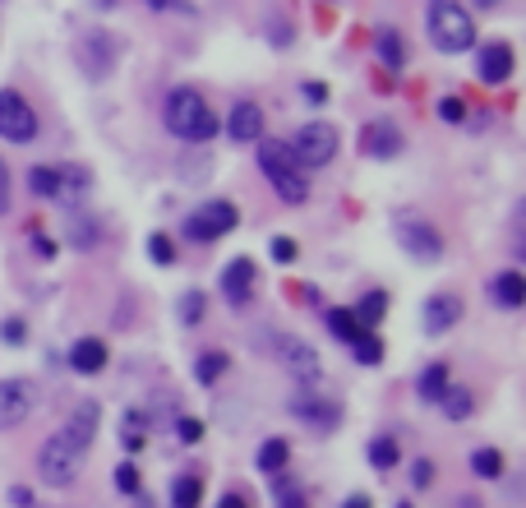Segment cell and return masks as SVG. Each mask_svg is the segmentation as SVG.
<instances>
[{"label":"cell","mask_w":526,"mask_h":508,"mask_svg":"<svg viewBox=\"0 0 526 508\" xmlns=\"http://www.w3.org/2000/svg\"><path fill=\"white\" fill-rule=\"evenodd\" d=\"M476 10H494V5H503V0H471Z\"/></svg>","instance_id":"f5cc1de1"},{"label":"cell","mask_w":526,"mask_h":508,"mask_svg":"<svg viewBox=\"0 0 526 508\" xmlns=\"http://www.w3.org/2000/svg\"><path fill=\"white\" fill-rule=\"evenodd\" d=\"M0 338L10 342V347H19V342L28 338V328H24V319H5V324H0Z\"/></svg>","instance_id":"ab89813d"},{"label":"cell","mask_w":526,"mask_h":508,"mask_svg":"<svg viewBox=\"0 0 526 508\" xmlns=\"http://www.w3.org/2000/svg\"><path fill=\"white\" fill-rule=\"evenodd\" d=\"M199 499H204L199 476H176V485H171V508H199Z\"/></svg>","instance_id":"4316f807"},{"label":"cell","mask_w":526,"mask_h":508,"mask_svg":"<svg viewBox=\"0 0 526 508\" xmlns=\"http://www.w3.org/2000/svg\"><path fill=\"white\" fill-rule=\"evenodd\" d=\"M457 319H462V301H457V296H448V291H439V296H430V301H425V315H420V324H425V333H430V338H439V333H448Z\"/></svg>","instance_id":"9a60e30c"},{"label":"cell","mask_w":526,"mask_h":508,"mask_svg":"<svg viewBox=\"0 0 526 508\" xmlns=\"http://www.w3.org/2000/svg\"><path fill=\"white\" fill-rule=\"evenodd\" d=\"M148 10H176V14H194L190 0H144Z\"/></svg>","instance_id":"7bdbcfd3"},{"label":"cell","mask_w":526,"mask_h":508,"mask_svg":"<svg viewBox=\"0 0 526 508\" xmlns=\"http://www.w3.org/2000/svg\"><path fill=\"white\" fill-rule=\"evenodd\" d=\"M471 472L485 476V481L503 476V453H499V448H476V453H471Z\"/></svg>","instance_id":"f546056e"},{"label":"cell","mask_w":526,"mask_h":508,"mask_svg":"<svg viewBox=\"0 0 526 508\" xmlns=\"http://www.w3.org/2000/svg\"><path fill=\"white\" fill-rule=\"evenodd\" d=\"M120 47L116 37L102 33V28H93V33H84V42H79V70L88 74V79H107L111 65H116Z\"/></svg>","instance_id":"9c48e42d"},{"label":"cell","mask_w":526,"mask_h":508,"mask_svg":"<svg viewBox=\"0 0 526 508\" xmlns=\"http://www.w3.org/2000/svg\"><path fill=\"white\" fill-rule=\"evenodd\" d=\"M287 458H291V444L287 439H263L259 444V453H254V462H259V472H282L287 467Z\"/></svg>","instance_id":"d4e9b609"},{"label":"cell","mask_w":526,"mask_h":508,"mask_svg":"<svg viewBox=\"0 0 526 508\" xmlns=\"http://www.w3.org/2000/svg\"><path fill=\"white\" fill-rule=\"evenodd\" d=\"M342 508H370V495H351Z\"/></svg>","instance_id":"816d5d0a"},{"label":"cell","mask_w":526,"mask_h":508,"mask_svg":"<svg viewBox=\"0 0 526 508\" xmlns=\"http://www.w3.org/2000/svg\"><path fill=\"white\" fill-rule=\"evenodd\" d=\"M397 241H402V250H407L411 259H420V264H434V259L443 254V236L430 227V222H402Z\"/></svg>","instance_id":"8fae6325"},{"label":"cell","mask_w":526,"mask_h":508,"mask_svg":"<svg viewBox=\"0 0 526 508\" xmlns=\"http://www.w3.org/2000/svg\"><path fill=\"white\" fill-rule=\"evenodd\" d=\"M79 467H84V448H74L65 435H51L42 444V453H37V472H42L47 485H74Z\"/></svg>","instance_id":"277c9868"},{"label":"cell","mask_w":526,"mask_h":508,"mask_svg":"<svg viewBox=\"0 0 526 508\" xmlns=\"http://www.w3.org/2000/svg\"><path fill=\"white\" fill-rule=\"evenodd\" d=\"M28 236H33V250L42 254V259H51V254H56V241H47V236H42V231H37V227L28 231Z\"/></svg>","instance_id":"f6af8a7d"},{"label":"cell","mask_w":526,"mask_h":508,"mask_svg":"<svg viewBox=\"0 0 526 508\" xmlns=\"http://www.w3.org/2000/svg\"><path fill=\"white\" fill-rule=\"evenodd\" d=\"M0 139H10V144L37 139V111L19 88H0Z\"/></svg>","instance_id":"8992f818"},{"label":"cell","mask_w":526,"mask_h":508,"mask_svg":"<svg viewBox=\"0 0 526 508\" xmlns=\"http://www.w3.org/2000/svg\"><path fill=\"white\" fill-rule=\"evenodd\" d=\"M231 356H222V351H208V356H199V384H217V379L227 375Z\"/></svg>","instance_id":"1f68e13d"},{"label":"cell","mask_w":526,"mask_h":508,"mask_svg":"<svg viewBox=\"0 0 526 508\" xmlns=\"http://www.w3.org/2000/svg\"><path fill=\"white\" fill-rule=\"evenodd\" d=\"M425 28H430V42L443 56H462V51L476 47V19L467 14L462 0H430L425 5Z\"/></svg>","instance_id":"7a4b0ae2"},{"label":"cell","mask_w":526,"mask_h":508,"mask_svg":"<svg viewBox=\"0 0 526 508\" xmlns=\"http://www.w3.org/2000/svg\"><path fill=\"white\" fill-rule=\"evenodd\" d=\"M162 121L176 139L185 144H208L217 134V116L213 107L204 102V93H194V88H171L167 93V107H162Z\"/></svg>","instance_id":"6da1fadb"},{"label":"cell","mask_w":526,"mask_h":508,"mask_svg":"<svg viewBox=\"0 0 526 508\" xmlns=\"http://www.w3.org/2000/svg\"><path fill=\"white\" fill-rule=\"evenodd\" d=\"M217 508H250V499H245V495H227V499H222V504H217Z\"/></svg>","instance_id":"c3c4849f"},{"label":"cell","mask_w":526,"mask_h":508,"mask_svg":"<svg viewBox=\"0 0 526 508\" xmlns=\"http://www.w3.org/2000/svg\"><path fill=\"white\" fill-rule=\"evenodd\" d=\"M430 481H434V467H430V462H425V458H420L416 467H411V485H416V490H425V485H430Z\"/></svg>","instance_id":"b9f144b4"},{"label":"cell","mask_w":526,"mask_h":508,"mask_svg":"<svg viewBox=\"0 0 526 508\" xmlns=\"http://www.w3.org/2000/svg\"><path fill=\"white\" fill-rule=\"evenodd\" d=\"M0 213H10V167L0 162Z\"/></svg>","instance_id":"ee69618b"},{"label":"cell","mask_w":526,"mask_h":508,"mask_svg":"<svg viewBox=\"0 0 526 508\" xmlns=\"http://www.w3.org/2000/svg\"><path fill=\"white\" fill-rule=\"evenodd\" d=\"M97 416H102V407H97V402H79V407L70 412V421H65V430H60V435L70 439L74 448H84V453H88V444L97 439Z\"/></svg>","instance_id":"e0dca14e"},{"label":"cell","mask_w":526,"mask_h":508,"mask_svg":"<svg viewBox=\"0 0 526 508\" xmlns=\"http://www.w3.org/2000/svg\"><path fill=\"white\" fill-rule=\"evenodd\" d=\"M70 365L79 370V375H97V370L107 365V342L102 338H79L70 347Z\"/></svg>","instance_id":"ffe728a7"},{"label":"cell","mask_w":526,"mask_h":508,"mask_svg":"<svg viewBox=\"0 0 526 508\" xmlns=\"http://www.w3.org/2000/svg\"><path fill=\"white\" fill-rule=\"evenodd\" d=\"M374 51H379V61L388 65V70H402V65H407V42H402L397 28H379V33H374Z\"/></svg>","instance_id":"7402d4cb"},{"label":"cell","mask_w":526,"mask_h":508,"mask_svg":"<svg viewBox=\"0 0 526 508\" xmlns=\"http://www.w3.org/2000/svg\"><path fill=\"white\" fill-rule=\"evenodd\" d=\"M84 185H88V176L79 167H60V204L65 208L79 204V199H84Z\"/></svg>","instance_id":"83f0119b"},{"label":"cell","mask_w":526,"mask_h":508,"mask_svg":"<svg viewBox=\"0 0 526 508\" xmlns=\"http://www.w3.org/2000/svg\"><path fill=\"white\" fill-rule=\"evenodd\" d=\"M273 259H277V264H291V259H296V241L277 236V241H273Z\"/></svg>","instance_id":"60d3db41"},{"label":"cell","mask_w":526,"mask_h":508,"mask_svg":"<svg viewBox=\"0 0 526 508\" xmlns=\"http://www.w3.org/2000/svg\"><path fill=\"white\" fill-rule=\"evenodd\" d=\"M291 416H300V421L319 425V430H328V425L342 421L337 402H323V398H314V393H300V398H291Z\"/></svg>","instance_id":"ac0fdd59"},{"label":"cell","mask_w":526,"mask_h":508,"mask_svg":"<svg viewBox=\"0 0 526 508\" xmlns=\"http://www.w3.org/2000/svg\"><path fill=\"white\" fill-rule=\"evenodd\" d=\"M287 148L296 153L300 167H328L337 158V130L328 121H305Z\"/></svg>","instance_id":"5b68a950"},{"label":"cell","mask_w":526,"mask_h":508,"mask_svg":"<svg viewBox=\"0 0 526 508\" xmlns=\"http://www.w3.org/2000/svg\"><path fill=\"white\" fill-rule=\"evenodd\" d=\"M222 296H227L231 305H250L254 296V259H231L227 268H222Z\"/></svg>","instance_id":"4fadbf2b"},{"label":"cell","mask_w":526,"mask_h":508,"mask_svg":"<svg viewBox=\"0 0 526 508\" xmlns=\"http://www.w3.org/2000/svg\"><path fill=\"white\" fill-rule=\"evenodd\" d=\"M439 116H443L448 125H462V121H467V107H462V97H443V102H439Z\"/></svg>","instance_id":"d590c367"},{"label":"cell","mask_w":526,"mask_h":508,"mask_svg":"<svg viewBox=\"0 0 526 508\" xmlns=\"http://www.w3.org/2000/svg\"><path fill=\"white\" fill-rule=\"evenodd\" d=\"M476 74L490 88L494 84H508V79H513V47H508V42H490V47H480Z\"/></svg>","instance_id":"5bb4252c"},{"label":"cell","mask_w":526,"mask_h":508,"mask_svg":"<svg viewBox=\"0 0 526 508\" xmlns=\"http://www.w3.org/2000/svg\"><path fill=\"white\" fill-rule=\"evenodd\" d=\"M10 495H14V504H19V508H28V504H33V495H28L24 485H19V490H10Z\"/></svg>","instance_id":"f907efd6"},{"label":"cell","mask_w":526,"mask_h":508,"mask_svg":"<svg viewBox=\"0 0 526 508\" xmlns=\"http://www.w3.org/2000/svg\"><path fill=\"white\" fill-rule=\"evenodd\" d=\"M236 222H240V208L227 204V199H213V204H204L199 213H190V218H185V236L208 245V241H217V236H231V231H236Z\"/></svg>","instance_id":"52a82bcc"},{"label":"cell","mask_w":526,"mask_h":508,"mask_svg":"<svg viewBox=\"0 0 526 508\" xmlns=\"http://www.w3.org/2000/svg\"><path fill=\"white\" fill-rule=\"evenodd\" d=\"M370 467H379V472H393L397 467V439L393 435L370 439Z\"/></svg>","instance_id":"f1b7e54d"},{"label":"cell","mask_w":526,"mask_h":508,"mask_svg":"<svg viewBox=\"0 0 526 508\" xmlns=\"http://www.w3.org/2000/svg\"><path fill=\"white\" fill-rule=\"evenodd\" d=\"M28 190L42 204H60V167H33L28 171Z\"/></svg>","instance_id":"603a6c76"},{"label":"cell","mask_w":526,"mask_h":508,"mask_svg":"<svg viewBox=\"0 0 526 508\" xmlns=\"http://www.w3.org/2000/svg\"><path fill=\"white\" fill-rule=\"evenodd\" d=\"M282 508H305V504H300V495L291 490V485H282Z\"/></svg>","instance_id":"7dc6e473"},{"label":"cell","mask_w":526,"mask_h":508,"mask_svg":"<svg viewBox=\"0 0 526 508\" xmlns=\"http://www.w3.org/2000/svg\"><path fill=\"white\" fill-rule=\"evenodd\" d=\"M259 167H263V176H268V185L277 190V199H282V204L300 208L305 199H310L305 167H300L296 153H291L282 139H263V144H259Z\"/></svg>","instance_id":"3957f363"},{"label":"cell","mask_w":526,"mask_h":508,"mask_svg":"<svg viewBox=\"0 0 526 508\" xmlns=\"http://www.w3.org/2000/svg\"><path fill=\"white\" fill-rule=\"evenodd\" d=\"M97 5H102V10H107V5H116V0H97Z\"/></svg>","instance_id":"db71d44e"},{"label":"cell","mask_w":526,"mask_h":508,"mask_svg":"<svg viewBox=\"0 0 526 508\" xmlns=\"http://www.w3.org/2000/svg\"><path fill=\"white\" fill-rule=\"evenodd\" d=\"M37 407V388L28 379H0V430L24 425Z\"/></svg>","instance_id":"ba28073f"},{"label":"cell","mask_w":526,"mask_h":508,"mask_svg":"<svg viewBox=\"0 0 526 508\" xmlns=\"http://www.w3.org/2000/svg\"><path fill=\"white\" fill-rule=\"evenodd\" d=\"M328 328H333V338H342V342H356L360 333H365L351 310H328Z\"/></svg>","instance_id":"4dcf8cb0"},{"label":"cell","mask_w":526,"mask_h":508,"mask_svg":"<svg viewBox=\"0 0 526 508\" xmlns=\"http://www.w3.org/2000/svg\"><path fill=\"white\" fill-rule=\"evenodd\" d=\"M277 361L287 365V375H296L300 384H310V379H319V351H314L310 342H300V338H282V342H277Z\"/></svg>","instance_id":"7c38bea8"},{"label":"cell","mask_w":526,"mask_h":508,"mask_svg":"<svg viewBox=\"0 0 526 508\" xmlns=\"http://www.w3.org/2000/svg\"><path fill=\"white\" fill-rule=\"evenodd\" d=\"M439 407H443V416H448V421H467V416L476 412V398H471V388L448 384V393L439 398Z\"/></svg>","instance_id":"cb8c5ba5"},{"label":"cell","mask_w":526,"mask_h":508,"mask_svg":"<svg viewBox=\"0 0 526 508\" xmlns=\"http://www.w3.org/2000/svg\"><path fill=\"white\" fill-rule=\"evenodd\" d=\"M448 384H453V370H448L443 361H434V365H425V370H420L416 393H420L425 402H439L443 393H448Z\"/></svg>","instance_id":"44dd1931"},{"label":"cell","mask_w":526,"mask_h":508,"mask_svg":"<svg viewBox=\"0 0 526 508\" xmlns=\"http://www.w3.org/2000/svg\"><path fill=\"white\" fill-rule=\"evenodd\" d=\"M148 259H157V264H171V259H176V245H171L167 236H153V241H148Z\"/></svg>","instance_id":"74e56055"},{"label":"cell","mask_w":526,"mask_h":508,"mask_svg":"<svg viewBox=\"0 0 526 508\" xmlns=\"http://www.w3.org/2000/svg\"><path fill=\"white\" fill-rule=\"evenodd\" d=\"M351 347H356V361H360V365H379V361H383V342L374 338V333H360Z\"/></svg>","instance_id":"d6a6232c"},{"label":"cell","mask_w":526,"mask_h":508,"mask_svg":"<svg viewBox=\"0 0 526 508\" xmlns=\"http://www.w3.org/2000/svg\"><path fill=\"white\" fill-rule=\"evenodd\" d=\"M176 435H180V444H199V439H204V421H194V416H180Z\"/></svg>","instance_id":"8d00e7d4"},{"label":"cell","mask_w":526,"mask_h":508,"mask_svg":"<svg viewBox=\"0 0 526 508\" xmlns=\"http://www.w3.org/2000/svg\"><path fill=\"white\" fill-rule=\"evenodd\" d=\"M490 296L503 305V310H522V305H526V273H517V268H503L499 278L490 282Z\"/></svg>","instance_id":"d6986e66"},{"label":"cell","mask_w":526,"mask_h":508,"mask_svg":"<svg viewBox=\"0 0 526 508\" xmlns=\"http://www.w3.org/2000/svg\"><path fill=\"white\" fill-rule=\"evenodd\" d=\"M351 315H356V324H360V328L379 324V319L388 315V291H370V296H365V301H360L356 310H351Z\"/></svg>","instance_id":"484cf974"},{"label":"cell","mask_w":526,"mask_h":508,"mask_svg":"<svg viewBox=\"0 0 526 508\" xmlns=\"http://www.w3.org/2000/svg\"><path fill=\"white\" fill-rule=\"evenodd\" d=\"M116 490L139 495V467H134V462H120V467H116Z\"/></svg>","instance_id":"e575fe53"},{"label":"cell","mask_w":526,"mask_h":508,"mask_svg":"<svg viewBox=\"0 0 526 508\" xmlns=\"http://www.w3.org/2000/svg\"><path fill=\"white\" fill-rule=\"evenodd\" d=\"M180 319H185V324H199V319H204V291H185V296H180Z\"/></svg>","instance_id":"836d02e7"},{"label":"cell","mask_w":526,"mask_h":508,"mask_svg":"<svg viewBox=\"0 0 526 508\" xmlns=\"http://www.w3.org/2000/svg\"><path fill=\"white\" fill-rule=\"evenodd\" d=\"M305 97H310V102H328V88H323V84H305Z\"/></svg>","instance_id":"bcb514c9"},{"label":"cell","mask_w":526,"mask_h":508,"mask_svg":"<svg viewBox=\"0 0 526 508\" xmlns=\"http://www.w3.org/2000/svg\"><path fill=\"white\" fill-rule=\"evenodd\" d=\"M273 42H291V28L282 24V19H277V24H273Z\"/></svg>","instance_id":"681fc988"},{"label":"cell","mask_w":526,"mask_h":508,"mask_svg":"<svg viewBox=\"0 0 526 508\" xmlns=\"http://www.w3.org/2000/svg\"><path fill=\"white\" fill-rule=\"evenodd\" d=\"M74 245H79V250H93L97 245V227L93 222H74V236H70Z\"/></svg>","instance_id":"f35d334b"},{"label":"cell","mask_w":526,"mask_h":508,"mask_svg":"<svg viewBox=\"0 0 526 508\" xmlns=\"http://www.w3.org/2000/svg\"><path fill=\"white\" fill-rule=\"evenodd\" d=\"M402 508H411V504H402Z\"/></svg>","instance_id":"11a10c76"},{"label":"cell","mask_w":526,"mask_h":508,"mask_svg":"<svg viewBox=\"0 0 526 508\" xmlns=\"http://www.w3.org/2000/svg\"><path fill=\"white\" fill-rule=\"evenodd\" d=\"M402 148H407V134H402V125H397V121H374V125H365V153H370L374 162L402 158Z\"/></svg>","instance_id":"30bf717a"},{"label":"cell","mask_w":526,"mask_h":508,"mask_svg":"<svg viewBox=\"0 0 526 508\" xmlns=\"http://www.w3.org/2000/svg\"><path fill=\"white\" fill-rule=\"evenodd\" d=\"M227 134H231V144H254L263 134V107L259 102H236L227 116Z\"/></svg>","instance_id":"2e32d148"}]
</instances>
